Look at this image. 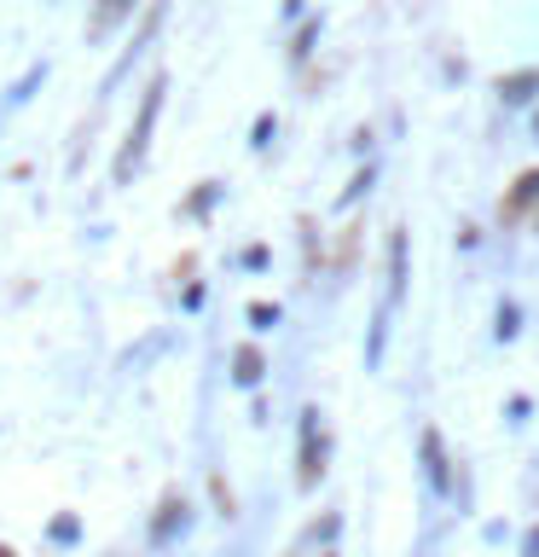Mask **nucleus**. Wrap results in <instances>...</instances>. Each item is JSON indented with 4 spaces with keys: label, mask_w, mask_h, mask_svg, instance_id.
Masks as SVG:
<instances>
[{
    "label": "nucleus",
    "mask_w": 539,
    "mask_h": 557,
    "mask_svg": "<svg viewBox=\"0 0 539 557\" xmlns=\"http://www.w3.org/2000/svg\"><path fill=\"white\" fill-rule=\"evenodd\" d=\"M128 7H134V0H99V12H93V24H87V29L104 35L111 24H122V17H128Z\"/></svg>",
    "instance_id": "423d86ee"
},
{
    "label": "nucleus",
    "mask_w": 539,
    "mask_h": 557,
    "mask_svg": "<svg viewBox=\"0 0 539 557\" xmlns=\"http://www.w3.org/2000/svg\"><path fill=\"white\" fill-rule=\"evenodd\" d=\"M191 522V505L186 499H163V511L151 517V540H174Z\"/></svg>",
    "instance_id": "7ed1b4c3"
},
{
    "label": "nucleus",
    "mask_w": 539,
    "mask_h": 557,
    "mask_svg": "<svg viewBox=\"0 0 539 557\" xmlns=\"http://www.w3.org/2000/svg\"><path fill=\"white\" fill-rule=\"evenodd\" d=\"M233 377L243 383V389H255V383H261V355H255V348H238V355H233Z\"/></svg>",
    "instance_id": "39448f33"
},
{
    "label": "nucleus",
    "mask_w": 539,
    "mask_h": 557,
    "mask_svg": "<svg viewBox=\"0 0 539 557\" xmlns=\"http://www.w3.org/2000/svg\"><path fill=\"white\" fill-rule=\"evenodd\" d=\"M534 198H539V169H534V174H522V181H516V198H511V209L534 203Z\"/></svg>",
    "instance_id": "6e6552de"
},
{
    "label": "nucleus",
    "mask_w": 539,
    "mask_h": 557,
    "mask_svg": "<svg viewBox=\"0 0 539 557\" xmlns=\"http://www.w3.org/2000/svg\"><path fill=\"white\" fill-rule=\"evenodd\" d=\"M156 111H163V82H151L146 99H139V116H134L128 139H122V151H116V181H134L139 157H146V146H151V122H156Z\"/></svg>",
    "instance_id": "f257e3e1"
},
{
    "label": "nucleus",
    "mask_w": 539,
    "mask_h": 557,
    "mask_svg": "<svg viewBox=\"0 0 539 557\" xmlns=\"http://www.w3.org/2000/svg\"><path fill=\"white\" fill-rule=\"evenodd\" d=\"M0 557H17V552H7V546H0Z\"/></svg>",
    "instance_id": "9b49d317"
},
{
    "label": "nucleus",
    "mask_w": 539,
    "mask_h": 557,
    "mask_svg": "<svg viewBox=\"0 0 539 557\" xmlns=\"http://www.w3.org/2000/svg\"><path fill=\"white\" fill-rule=\"evenodd\" d=\"M325 476V435H319V412H302V470H296V482L313 487Z\"/></svg>",
    "instance_id": "f03ea898"
},
{
    "label": "nucleus",
    "mask_w": 539,
    "mask_h": 557,
    "mask_svg": "<svg viewBox=\"0 0 539 557\" xmlns=\"http://www.w3.org/2000/svg\"><path fill=\"white\" fill-rule=\"evenodd\" d=\"M250 320H255V325H273V320H278V308H273V302H255V308H250Z\"/></svg>",
    "instance_id": "9d476101"
},
{
    "label": "nucleus",
    "mask_w": 539,
    "mask_h": 557,
    "mask_svg": "<svg viewBox=\"0 0 539 557\" xmlns=\"http://www.w3.org/2000/svg\"><path fill=\"white\" fill-rule=\"evenodd\" d=\"M534 87H539V70H522V76H504V82H499V94L511 99V104H528Z\"/></svg>",
    "instance_id": "20e7f679"
},
{
    "label": "nucleus",
    "mask_w": 539,
    "mask_h": 557,
    "mask_svg": "<svg viewBox=\"0 0 539 557\" xmlns=\"http://www.w3.org/2000/svg\"><path fill=\"white\" fill-rule=\"evenodd\" d=\"M76 534H82L76 517H59V522H52V540H76Z\"/></svg>",
    "instance_id": "1a4fd4ad"
},
{
    "label": "nucleus",
    "mask_w": 539,
    "mask_h": 557,
    "mask_svg": "<svg viewBox=\"0 0 539 557\" xmlns=\"http://www.w3.org/2000/svg\"><path fill=\"white\" fill-rule=\"evenodd\" d=\"M325 557H330V552H325Z\"/></svg>",
    "instance_id": "f8f14e48"
},
{
    "label": "nucleus",
    "mask_w": 539,
    "mask_h": 557,
    "mask_svg": "<svg viewBox=\"0 0 539 557\" xmlns=\"http://www.w3.org/2000/svg\"><path fill=\"white\" fill-rule=\"evenodd\" d=\"M424 465H429V482L447 487V465H441V442L435 435H424Z\"/></svg>",
    "instance_id": "0eeeda50"
}]
</instances>
